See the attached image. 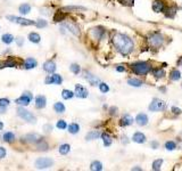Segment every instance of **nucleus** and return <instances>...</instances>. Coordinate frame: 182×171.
Segmentation results:
<instances>
[{
	"label": "nucleus",
	"instance_id": "obj_1",
	"mask_svg": "<svg viewBox=\"0 0 182 171\" xmlns=\"http://www.w3.org/2000/svg\"><path fill=\"white\" fill-rule=\"evenodd\" d=\"M112 42L113 46L115 47L116 50L121 53L123 56H128L133 51L134 48V43H133L132 39L126 34L123 33H115L112 37Z\"/></svg>",
	"mask_w": 182,
	"mask_h": 171
},
{
	"label": "nucleus",
	"instance_id": "obj_2",
	"mask_svg": "<svg viewBox=\"0 0 182 171\" xmlns=\"http://www.w3.org/2000/svg\"><path fill=\"white\" fill-rule=\"evenodd\" d=\"M131 70L137 76H146L150 72L152 65L148 62H136L131 64Z\"/></svg>",
	"mask_w": 182,
	"mask_h": 171
},
{
	"label": "nucleus",
	"instance_id": "obj_3",
	"mask_svg": "<svg viewBox=\"0 0 182 171\" xmlns=\"http://www.w3.org/2000/svg\"><path fill=\"white\" fill-rule=\"evenodd\" d=\"M165 41V38L162 33L159 32H154L148 37V43L152 48H159L163 46V43Z\"/></svg>",
	"mask_w": 182,
	"mask_h": 171
},
{
	"label": "nucleus",
	"instance_id": "obj_4",
	"mask_svg": "<svg viewBox=\"0 0 182 171\" xmlns=\"http://www.w3.org/2000/svg\"><path fill=\"white\" fill-rule=\"evenodd\" d=\"M167 107V104H166L164 100L159 98H154L149 105V111L152 112H158V111H164Z\"/></svg>",
	"mask_w": 182,
	"mask_h": 171
},
{
	"label": "nucleus",
	"instance_id": "obj_5",
	"mask_svg": "<svg viewBox=\"0 0 182 171\" xmlns=\"http://www.w3.org/2000/svg\"><path fill=\"white\" fill-rule=\"evenodd\" d=\"M17 114H18V116H21V118L23 119V120L30 122V123H34V122L36 121L35 116H34L31 112H29V111H26L25 109H23V107H18V109H17Z\"/></svg>",
	"mask_w": 182,
	"mask_h": 171
},
{
	"label": "nucleus",
	"instance_id": "obj_6",
	"mask_svg": "<svg viewBox=\"0 0 182 171\" xmlns=\"http://www.w3.org/2000/svg\"><path fill=\"white\" fill-rule=\"evenodd\" d=\"M54 161L49 158H40L35 161V167L38 169H48L53 167Z\"/></svg>",
	"mask_w": 182,
	"mask_h": 171
},
{
	"label": "nucleus",
	"instance_id": "obj_7",
	"mask_svg": "<svg viewBox=\"0 0 182 171\" xmlns=\"http://www.w3.org/2000/svg\"><path fill=\"white\" fill-rule=\"evenodd\" d=\"M31 99H32V95H31V92L25 91V92H23V95L21 96L20 98H17L15 102H16L17 105L26 106V105H29V104H30Z\"/></svg>",
	"mask_w": 182,
	"mask_h": 171
},
{
	"label": "nucleus",
	"instance_id": "obj_8",
	"mask_svg": "<svg viewBox=\"0 0 182 171\" xmlns=\"http://www.w3.org/2000/svg\"><path fill=\"white\" fill-rule=\"evenodd\" d=\"M7 18L12 22H15V23L22 24V25H35V22L31 20H25L23 17H16V16H7Z\"/></svg>",
	"mask_w": 182,
	"mask_h": 171
},
{
	"label": "nucleus",
	"instance_id": "obj_9",
	"mask_svg": "<svg viewBox=\"0 0 182 171\" xmlns=\"http://www.w3.org/2000/svg\"><path fill=\"white\" fill-rule=\"evenodd\" d=\"M74 94L79 98H86L88 95H89L86 88H84L82 85H75V91H74Z\"/></svg>",
	"mask_w": 182,
	"mask_h": 171
},
{
	"label": "nucleus",
	"instance_id": "obj_10",
	"mask_svg": "<svg viewBox=\"0 0 182 171\" xmlns=\"http://www.w3.org/2000/svg\"><path fill=\"white\" fill-rule=\"evenodd\" d=\"M91 34H92V37L95 39L101 40L103 39V37L105 36V29L101 27H95V29L91 30Z\"/></svg>",
	"mask_w": 182,
	"mask_h": 171
},
{
	"label": "nucleus",
	"instance_id": "obj_11",
	"mask_svg": "<svg viewBox=\"0 0 182 171\" xmlns=\"http://www.w3.org/2000/svg\"><path fill=\"white\" fill-rule=\"evenodd\" d=\"M44 82H46L47 85H50V83H55V85H62V82H63V79H62V76H60L59 74H54V76H48Z\"/></svg>",
	"mask_w": 182,
	"mask_h": 171
},
{
	"label": "nucleus",
	"instance_id": "obj_12",
	"mask_svg": "<svg viewBox=\"0 0 182 171\" xmlns=\"http://www.w3.org/2000/svg\"><path fill=\"white\" fill-rule=\"evenodd\" d=\"M83 74H84L83 76H84V78H86L88 81H89L91 86H99L100 81H99V79H98L97 76H95L93 74H91V73H89V72H86V71L83 73Z\"/></svg>",
	"mask_w": 182,
	"mask_h": 171
},
{
	"label": "nucleus",
	"instance_id": "obj_13",
	"mask_svg": "<svg viewBox=\"0 0 182 171\" xmlns=\"http://www.w3.org/2000/svg\"><path fill=\"white\" fill-rule=\"evenodd\" d=\"M41 136L38 135V134H30V135H26L25 137H23L24 142L27 143H39L41 140Z\"/></svg>",
	"mask_w": 182,
	"mask_h": 171
},
{
	"label": "nucleus",
	"instance_id": "obj_14",
	"mask_svg": "<svg viewBox=\"0 0 182 171\" xmlns=\"http://www.w3.org/2000/svg\"><path fill=\"white\" fill-rule=\"evenodd\" d=\"M152 9L156 13H161V12H163V10L165 9V5H164V2H163L162 0H155L152 2Z\"/></svg>",
	"mask_w": 182,
	"mask_h": 171
},
{
	"label": "nucleus",
	"instance_id": "obj_15",
	"mask_svg": "<svg viewBox=\"0 0 182 171\" xmlns=\"http://www.w3.org/2000/svg\"><path fill=\"white\" fill-rule=\"evenodd\" d=\"M146 136L143 135L142 132H139V131H137L134 132V135L132 136V140L134 143H138V144H143V143L146 142Z\"/></svg>",
	"mask_w": 182,
	"mask_h": 171
},
{
	"label": "nucleus",
	"instance_id": "obj_16",
	"mask_svg": "<svg viewBox=\"0 0 182 171\" xmlns=\"http://www.w3.org/2000/svg\"><path fill=\"white\" fill-rule=\"evenodd\" d=\"M43 70L48 73H54L55 70H56V64L53 62V61H48L43 64Z\"/></svg>",
	"mask_w": 182,
	"mask_h": 171
},
{
	"label": "nucleus",
	"instance_id": "obj_17",
	"mask_svg": "<svg viewBox=\"0 0 182 171\" xmlns=\"http://www.w3.org/2000/svg\"><path fill=\"white\" fill-rule=\"evenodd\" d=\"M136 121L139 125H146L148 123V116L145 113H139V114L137 115Z\"/></svg>",
	"mask_w": 182,
	"mask_h": 171
},
{
	"label": "nucleus",
	"instance_id": "obj_18",
	"mask_svg": "<svg viewBox=\"0 0 182 171\" xmlns=\"http://www.w3.org/2000/svg\"><path fill=\"white\" fill-rule=\"evenodd\" d=\"M47 105V99L44 96H38L35 98V106L36 109H43Z\"/></svg>",
	"mask_w": 182,
	"mask_h": 171
},
{
	"label": "nucleus",
	"instance_id": "obj_19",
	"mask_svg": "<svg viewBox=\"0 0 182 171\" xmlns=\"http://www.w3.org/2000/svg\"><path fill=\"white\" fill-rule=\"evenodd\" d=\"M133 123V119L132 116H130V115H124L122 119H121V121H119V125H122V127H126V125H131Z\"/></svg>",
	"mask_w": 182,
	"mask_h": 171
},
{
	"label": "nucleus",
	"instance_id": "obj_20",
	"mask_svg": "<svg viewBox=\"0 0 182 171\" xmlns=\"http://www.w3.org/2000/svg\"><path fill=\"white\" fill-rule=\"evenodd\" d=\"M35 66H36V61L34 58H32V57L27 58L26 61H25V63H24V67H25L26 70L34 69Z\"/></svg>",
	"mask_w": 182,
	"mask_h": 171
},
{
	"label": "nucleus",
	"instance_id": "obj_21",
	"mask_svg": "<svg viewBox=\"0 0 182 171\" xmlns=\"http://www.w3.org/2000/svg\"><path fill=\"white\" fill-rule=\"evenodd\" d=\"M175 13H176V8L175 7H167L166 9H164V14H165L166 17H169V18H173V17L175 16Z\"/></svg>",
	"mask_w": 182,
	"mask_h": 171
},
{
	"label": "nucleus",
	"instance_id": "obj_22",
	"mask_svg": "<svg viewBox=\"0 0 182 171\" xmlns=\"http://www.w3.org/2000/svg\"><path fill=\"white\" fill-rule=\"evenodd\" d=\"M63 27H66V29H68L71 31V32L73 33V34H75V36H79L80 34V31H79V27H75L74 24H71V23H65L63 25Z\"/></svg>",
	"mask_w": 182,
	"mask_h": 171
},
{
	"label": "nucleus",
	"instance_id": "obj_23",
	"mask_svg": "<svg viewBox=\"0 0 182 171\" xmlns=\"http://www.w3.org/2000/svg\"><path fill=\"white\" fill-rule=\"evenodd\" d=\"M170 79L172 81H178V80L181 79V73H180L179 70H172L171 73H170Z\"/></svg>",
	"mask_w": 182,
	"mask_h": 171
},
{
	"label": "nucleus",
	"instance_id": "obj_24",
	"mask_svg": "<svg viewBox=\"0 0 182 171\" xmlns=\"http://www.w3.org/2000/svg\"><path fill=\"white\" fill-rule=\"evenodd\" d=\"M101 138H103V143L106 147L109 146V145H112L113 139H112V137H110V135H108L107 132H103V134H101Z\"/></svg>",
	"mask_w": 182,
	"mask_h": 171
},
{
	"label": "nucleus",
	"instance_id": "obj_25",
	"mask_svg": "<svg viewBox=\"0 0 182 171\" xmlns=\"http://www.w3.org/2000/svg\"><path fill=\"white\" fill-rule=\"evenodd\" d=\"M101 136V134H100L99 131H97V130H95V131H90L88 135H86V139L89 142V140H92V139H98Z\"/></svg>",
	"mask_w": 182,
	"mask_h": 171
},
{
	"label": "nucleus",
	"instance_id": "obj_26",
	"mask_svg": "<svg viewBox=\"0 0 182 171\" xmlns=\"http://www.w3.org/2000/svg\"><path fill=\"white\" fill-rule=\"evenodd\" d=\"M29 40H30L31 42H33V43H39L40 40H41V37H40L38 33L32 32V33H30V34H29Z\"/></svg>",
	"mask_w": 182,
	"mask_h": 171
},
{
	"label": "nucleus",
	"instance_id": "obj_27",
	"mask_svg": "<svg viewBox=\"0 0 182 171\" xmlns=\"http://www.w3.org/2000/svg\"><path fill=\"white\" fill-rule=\"evenodd\" d=\"M79 131H80V125H77V123H71V125H68V132H70V134L75 135V134H77Z\"/></svg>",
	"mask_w": 182,
	"mask_h": 171
},
{
	"label": "nucleus",
	"instance_id": "obj_28",
	"mask_svg": "<svg viewBox=\"0 0 182 171\" xmlns=\"http://www.w3.org/2000/svg\"><path fill=\"white\" fill-rule=\"evenodd\" d=\"M1 40H2L3 43L9 45V43H12L14 41V37L12 36V34H9V33H6V34H3V36L1 37Z\"/></svg>",
	"mask_w": 182,
	"mask_h": 171
},
{
	"label": "nucleus",
	"instance_id": "obj_29",
	"mask_svg": "<svg viewBox=\"0 0 182 171\" xmlns=\"http://www.w3.org/2000/svg\"><path fill=\"white\" fill-rule=\"evenodd\" d=\"M54 109H55V111H56L57 113H59V114L65 112V105L60 102H57L56 104L54 105Z\"/></svg>",
	"mask_w": 182,
	"mask_h": 171
},
{
	"label": "nucleus",
	"instance_id": "obj_30",
	"mask_svg": "<svg viewBox=\"0 0 182 171\" xmlns=\"http://www.w3.org/2000/svg\"><path fill=\"white\" fill-rule=\"evenodd\" d=\"M2 139L5 140L6 143H13L15 140V136H14L13 132H6L5 135L2 136Z\"/></svg>",
	"mask_w": 182,
	"mask_h": 171
},
{
	"label": "nucleus",
	"instance_id": "obj_31",
	"mask_svg": "<svg viewBox=\"0 0 182 171\" xmlns=\"http://www.w3.org/2000/svg\"><path fill=\"white\" fill-rule=\"evenodd\" d=\"M128 83L132 87H141L142 86V81L139 79H136V78H132V79L128 80Z\"/></svg>",
	"mask_w": 182,
	"mask_h": 171
},
{
	"label": "nucleus",
	"instance_id": "obj_32",
	"mask_svg": "<svg viewBox=\"0 0 182 171\" xmlns=\"http://www.w3.org/2000/svg\"><path fill=\"white\" fill-rule=\"evenodd\" d=\"M90 169H91V170H95V171H101L104 169V167L99 161H93L92 163H91Z\"/></svg>",
	"mask_w": 182,
	"mask_h": 171
},
{
	"label": "nucleus",
	"instance_id": "obj_33",
	"mask_svg": "<svg viewBox=\"0 0 182 171\" xmlns=\"http://www.w3.org/2000/svg\"><path fill=\"white\" fill-rule=\"evenodd\" d=\"M31 12V6L30 5H27V3H23V5H21L20 6V13L25 15V14H29Z\"/></svg>",
	"mask_w": 182,
	"mask_h": 171
},
{
	"label": "nucleus",
	"instance_id": "obj_34",
	"mask_svg": "<svg viewBox=\"0 0 182 171\" xmlns=\"http://www.w3.org/2000/svg\"><path fill=\"white\" fill-rule=\"evenodd\" d=\"M71 151V146L68 144H63L59 146V153L62 155H66Z\"/></svg>",
	"mask_w": 182,
	"mask_h": 171
},
{
	"label": "nucleus",
	"instance_id": "obj_35",
	"mask_svg": "<svg viewBox=\"0 0 182 171\" xmlns=\"http://www.w3.org/2000/svg\"><path fill=\"white\" fill-rule=\"evenodd\" d=\"M75 95L73 91H71V90H67V89H64L63 92H62V97H63L64 99H71L73 98V96Z\"/></svg>",
	"mask_w": 182,
	"mask_h": 171
},
{
	"label": "nucleus",
	"instance_id": "obj_36",
	"mask_svg": "<svg viewBox=\"0 0 182 171\" xmlns=\"http://www.w3.org/2000/svg\"><path fill=\"white\" fill-rule=\"evenodd\" d=\"M152 74H154V76H155L156 79H161V78H163V76H165V72H164V70H162V69H155L154 70V72H152Z\"/></svg>",
	"mask_w": 182,
	"mask_h": 171
},
{
	"label": "nucleus",
	"instance_id": "obj_37",
	"mask_svg": "<svg viewBox=\"0 0 182 171\" xmlns=\"http://www.w3.org/2000/svg\"><path fill=\"white\" fill-rule=\"evenodd\" d=\"M17 63L15 62V61H13V59H8V61H6L5 63H1L0 64V67H6V66H10V67H16Z\"/></svg>",
	"mask_w": 182,
	"mask_h": 171
},
{
	"label": "nucleus",
	"instance_id": "obj_38",
	"mask_svg": "<svg viewBox=\"0 0 182 171\" xmlns=\"http://www.w3.org/2000/svg\"><path fill=\"white\" fill-rule=\"evenodd\" d=\"M163 164V160L162 159H158V160H155L152 162V170H159Z\"/></svg>",
	"mask_w": 182,
	"mask_h": 171
},
{
	"label": "nucleus",
	"instance_id": "obj_39",
	"mask_svg": "<svg viewBox=\"0 0 182 171\" xmlns=\"http://www.w3.org/2000/svg\"><path fill=\"white\" fill-rule=\"evenodd\" d=\"M165 148L169 149V151H173V149L176 148V144L174 142H172V140H169V142L165 143Z\"/></svg>",
	"mask_w": 182,
	"mask_h": 171
},
{
	"label": "nucleus",
	"instance_id": "obj_40",
	"mask_svg": "<svg viewBox=\"0 0 182 171\" xmlns=\"http://www.w3.org/2000/svg\"><path fill=\"white\" fill-rule=\"evenodd\" d=\"M38 148H39L40 151H47V149H48V144L41 139V140L38 143Z\"/></svg>",
	"mask_w": 182,
	"mask_h": 171
},
{
	"label": "nucleus",
	"instance_id": "obj_41",
	"mask_svg": "<svg viewBox=\"0 0 182 171\" xmlns=\"http://www.w3.org/2000/svg\"><path fill=\"white\" fill-rule=\"evenodd\" d=\"M99 90L103 92V94H106V92L109 91V87L105 82H100L99 83Z\"/></svg>",
	"mask_w": 182,
	"mask_h": 171
},
{
	"label": "nucleus",
	"instance_id": "obj_42",
	"mask_svg": "<svg viewBox=\"0 0 182 171\" xmlns=\"http://www.w3.org/2000/svg\"><path fill=\"white\" fill-rule=\"evenodd\" d=\"M70 69H71V71H72V72L74 73V74H79L80 71H81V67H80V66L77 65V64H72Z\"/></svg>",
	"mask_w": 182,
	"mask_h": 171
},
{
	"label": "nucleus",
	"instance_id": "obj_43",
	"mask_svg": "<svg viewBox=\"0 0 182 171\" xmlns=\"http://www.w3.org/2000/svg\"><path fill=\"white\" fill-rule=\"evenodd\" d=\"M56 127L58 129H62V130H64V129H66L67 123H66V121H64V120H59V121L57 122Z\"/></svg>",
	"mask_w": 182,
	"mask_h": 171
},
{
	"label": "nucleus",
	"instance_id": "obj_44",
	"mask_svg": "<svg viewBox=\"0 0 182 171\" xmlns=\"http://www.w3.org/2000/svg\"><path fill=\"white\" fill-rule=\"evenodd\" d=\"M35 25H36V27H40V29H42V27H47V21H44V20H39L35 23Z\"/></svg>",
	"mask_w": 182,
	"mask_h": 171
},
{
	"label": "nucleus",
	"instance_id": "obj_45",
	"mask_svg": "<svg viewBox=\"0 0 182 171\" xmlns=\"http://www.w3.org/2000/svg\"><path fill=\"white\" fill-rule=\"evenodd\" d=\"M64 20V14L60 13V12H58V13L56 14V16H55V18H54V21L55 22H60V21Z\"/></svg>",
	"mask_w": 182,
	"mask_h": 171
},
{
	"label": "nucleus",
	"instance_id": "obj_46",
	"mask_svg": "<svg viewBox=\"0 0 182 171\" xmlns=\"http://www.w3.org/2000/svg\"><path fill=\"white\" fill-rule=\"evenodd\" d=\"M7 105H9V100L7 98H0V106H7Z\"/></svg>",
	"mask_w": 182,
	"mask_h": 171
},
{
	"label": "nucleus",
	"instance_id": "obj_47",
	"mask_svg": "<svg viewBox=\"0 0 182 171\" xmlns=\"http://www.w3.org/2000/svg\"><path fill=\"white\" fill-rule=\"evenodd\" d=\"M172 112L174 113V114H176V115H179V114H181V110L179 109V107H175V106H173L172 107Z\"/></svg>",
	"mask_w": 182,
	"mask_h": 171
},
{
	"label": "nucleus",
	"instance_id": "obj_48",
	"mask_svg": "<svg viewBox=\"0 0 182 171\" xmlns=\"http://www.w3.org/2000/svg\"><path fill=\"white\" fill-rule=\"evenodd\" d=\"M6 156V149L3 147H0V159H2Z\"/></svg>",
	"mask_w": 182,
	"mask_h": 171
},
{
	"label": "nucleus",
	"instance_id": "obj_49",
	"mask_svg": "<svg viewBox=\"0 0 182 171\" xmlns=\"http://www.w3.org/2000/svg\"><path fill=\"white\" fill-rule=\"evenodd\" d=\"M43 129H44V131L50 132V131H51V129H53V127H51L50 125H44V127H43Z\"/></svg>",
	"mask_w": 182,
	"mask_h": 171
},
{
	"label": "nucleus",
	"instance_id": "obj_50",
	"mask_svg": "<svg viewBox=\"0 0 182 171\" xmlns=\"http://www.w3.org/2000/svg\"><path fill=\"white\" fill-rule=\"evenodd\" d=\"M116 71H119V72H124L125 69H124V66L123 65H119V66H116Z\"/></svg>",
	"mask_w": 182,
	"mask_h": 171
},
{
	"label": "nucleus",
	"instance_id": "obj_51",
	"mask_svg": "<svg viewBox=\"0 0 182 171\" xmlns=\"http://www.w3.org/2000/svg\"><path fill=\"white\" fill-rule=\"evenodd\" d=\"M122 3H124V5H131V3L133 2V0H119Z\"/></svg>",
	"mask_w": 182,
	"mask_h": 171
},
{
	"label": "nucleus",
	"instance_id": "obj_52",
	"mask_svg": "<svg viewBox=\"0 0 182 171\" xmlns=\"http://www.w3.org/2000/svg\"><path fill=\"white\" fill-rule=\"evenodd\" d=\"M152 147L154 148V149H156V148L158 147V143L157 142H152Z\"/></svg>",
	"mask_w": 182,
	"mask_h": 171
},
{
	"label": "nucleus",
	"instance_id": "obj_53",
	"mask_svg": "<svg viewBox=\"0 0 182 171\" xmlns=\"http://www.w3.org/2000/svg\"><path fill=\"white\" fill-rule=\"evenodd\" d=\"M17 43H18L20 46H22V45H23V39H22V38H20V41L17 40Z\"/></svg>",
	"mask_w": 182,
	"mask_h": 171
},
{
	"label": "nucleus",
	"instance_id": "obj_54",
	"mask_svg": "<svg viewBox=\"0 0 182 171\" xmlns=\"http://www.w3.org/2000/svg\"><path fill=\"white\" fill-rule=\"evenodd\" d=\"M6 112V110L3 109V106H0V113H5Z\"/></svg>",
	"mask_w": 182,
	"mask_h": 171
},
{
	"label": "nucleus",
	"instance_id": "obj_55",
	"mask_svg": "<svg viewBox=\"0 0 182 171\" xmlns=\"http://www.w3.org/2000/svg\"><path fill=\"white\" fill-rule=\"evenodd\" d=\"M178 64H179L180 66H182V57H180V59H179V62H178Z\"/></svg>",
	"mask_w": 182,
	"mask_h": 171
},
{
	"label": "nucleus",
	"instance_id": "obj_56",
	"mask_svg": "<svg viewBox=\"0 0 182 171\" xmlns=\"http://www.w3.org/2000/svg\"><path fill=\"white\" fill-rule=\"evenodd\" d=\"M2 128H3V123L2 122H0V130H2Z\"/></svg>",
	"mask_w": 182,
	"mask_h": 171
},
{
	"label": "nucleus",
	"instance_id": "obj_57",
	"mask_svg": "<svg viewBox=\"0 0 182 171\" xmlns=\"http://www.w3.org/2000/svg\"><path fill=\"white\" fill-rule=\"evenodd\" d=\"M132 170H141V168H140V167H139V168H138V167H137V168H133Z\"/></svg>",
	"mask_w": 182,
	"mask_h": 171
},
{
	"label": "nucleus",
	"instance_id": "obj_58",
	"mask_svg": "<svg viewBox=\"0 0 182 171\" xmlns=\"http://www.w3.org/2000/svg\"><path fill=\"white\" fill-rule=\"evenodd\" d=\"M181 87H182V86H181Z\"/></svg>",
	"mask_w": 182,
	"mask_h": 171
}]
</instances>
